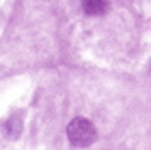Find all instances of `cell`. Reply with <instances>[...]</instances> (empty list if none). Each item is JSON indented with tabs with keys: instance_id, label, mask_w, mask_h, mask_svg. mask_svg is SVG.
Segmentation results:
<instances>
[{
	"instance_id": "cell-1",
	"label": "cell",
	"mask_w": 151,
	"mask_h": 150,
	"mask_svg": "<svg viewBox=\"0 0 151 150\" xmlns=\"http://www.w3.org/2000/svg\"><path fill=\"white\" fill-rule=\"evenodd\" d=\"M67 136L72 145L76 147H89L96 140V130L93 122L84 117H76L67 126Z\"/></svg>"
},
{
	"instance_id": "cell-2",
	"label": "cell",
	"mask_w": 151,
	"mask_h": 150,
	"mask_svg": "<svg viewBox=\"0 0 151 150\" xmlns=\"http://www.w3.org/2000/svg\"><path fill=\"white\" fill-rule=\"evenodd\" d=\"M108 5V0H83V9L89 16H100L103 14Z\"/></svg>"
}]
</instances>
